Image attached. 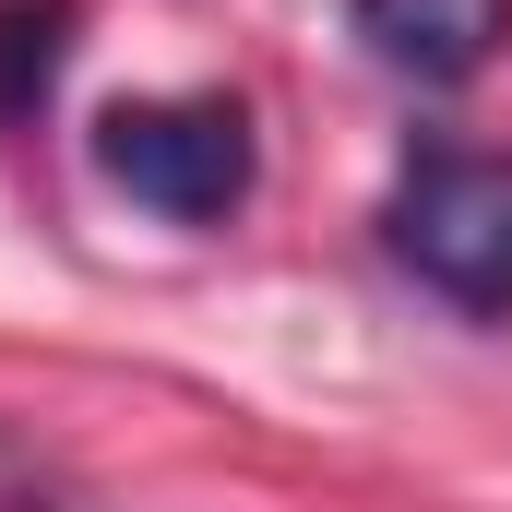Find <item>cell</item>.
<instances>
[{"label":"cell","instance_id":"cell-1","mask_svg":"<svg viewBox=\"0 0 512 512\" xmlns=\"http://www.w3.org/2000/svg\"><path fill=\"white\" fill-rule=\"evenodd\" d=\"M96 167H108V191H131L167 227H227L251 203L262 143L239 96H131L96 120Z\"/></svg>","mask_w":512,"mask_h":512},{"label":"cell","instance_id":"cell-2","mask_svg":"<svg viewBox=\"0 0 512 512\" xmlns=\"http://www.w3.org/2000/svg\"><path fill=\"white\" fill-rule=\"evenodd\" d=\"M393 227V262L417 286H441L453 310H512V155H417L382 203Z\"/></svg>","mask_w":512,"mask_h":512},{"label":"cell","instance_id":"cell-3","mask_svg":"<svg viewBox=\"0 0 512 512\" xmlns=\"http://www.w3.org/2000/svg\"><path fill=\"white\" fill-rule=\"evenodd\" d=\"M358 36L405 84H477L512 36V0H358Z\"/></svg>","mask_w":512,"mask_h":512},{"label":"cell","instance_id":"cell-4","mask_svg":"<svg viewBox=\"0 0 512 512\" xmlns=\"http://www.w3.org/2000/svg\"><path fill=\"white\" fill-rule=\"evenodd\" d=\"M60 48H72V0H48V12H0V120H24V108L48 96Z\"/></svg>","mask_w":512,"mask_h":512}]
</instances>
